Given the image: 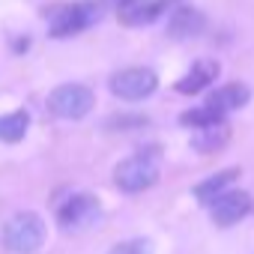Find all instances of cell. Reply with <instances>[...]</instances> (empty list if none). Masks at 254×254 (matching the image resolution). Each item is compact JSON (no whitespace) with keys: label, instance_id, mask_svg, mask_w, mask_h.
Here are the masks:
<instances>
[{"label":"cell","instance_id":"obj_4","mask_svg":"<svg viewBox=\"0 0 254 254\" xmlns=\"http://www.w3.org/2000/svg\"><path fill=\"white\" fill-rule=\"evenodd\" d=\"M96 96L84 84H63L48 96V111L60 120H81L93 111Z\"/></svg>","mask_w":254,"mask_h":254},{"label":"cell","instance_id":"obj_13","mask_svg":"<svg viewBox=\"0 0 254 254\" xmlns=\"http://www.w3.org/2000/svg\"><path fill=\"white\" fill-rule=\"evenodd\" d=\"M239 180V168H230V171H221V174H212L209 180H203L197 189H194V197L200 203H209L212 197H218L221 191H227L233 183Z\"/></svg>","mask_w":254,"mask_h":254},{"label":"cell","instance_id":"obj_17","mask_svg":"<svg viewBox=\"0 0 254 254\" xmlns=\"http://www.w3.org/2000/svg\"><path fill=\"white\" fill-rule=\"evenodd\" d=\"M102 3L120 12V9H126V6H132V3H138V0H102Z\"/></svg>","mask_w":254,"mask_h":254},{"label":"cell","instance_id":"obj_10","mask_svg":"<svg viewBox=\"0 0 254 254\" xmlns=\"http://www.w3.org/2000/svg\"><path fill=\"white\" fill-rule=\"evenodd\" d=\"M206 27V18L203 12L191 9V6H183V9H174L171 12V21H168V33L174 39H191V36H200Z\"/></svg>","mask_w":254,"mask_h":254},{"label":"cell","instance_id":"obj_7","mask_svg":"<svg viewBox=\"0 0 254 254\" xmlns=\"http://www.w3.org/2000/svg\"><path fill=\"white\" fill-rule=\"evenodd\" d=\"M248 209H251V197H248V191H239V189H227L209 200V212L218 227H230V224L242 221L248 215Z\"/></svg>","mask_w":254,"mask_h":254},{"label":"cell","instance_id":"obj_11","mask_svg":"<svg viewBox=\"0 0 254 254\" xmlns=\"http://www.w3.org/2000/svg\"><path fill=\"white\" fill-rule=\"evenodd\" d=\"M227 141H230V126L224 120L200 126V129H194V135H191V147L197 153H218V150H224Z\"/></svg>","mask_w":254,"mask_h":254},{"label":"cell","instance_id":"obj_9","mask_svg":"<svg viewBox=\"0 0 254 254\" xmlns=\"http://www.w3.org/2000/svg\"><path fill=\"white\" fill-rule=\"evenodd\" d=\"M218 63L215 60H197L180 81H177V90L180 93H186V96H194V93H200V90H206L215 78H218Z\"/></svg>","mask_w":254,"mask_h":254},{"label":"cell","instance_id":"obj_14","mask_svg":"<svg viewBox=\"0 0 254 254\" xmlns=\"http://www.w3.org/2000/svg\"><path fill=\"white\" fill-rule=\"evenodd\" d=\"M30 129V117L27 111H12V114H3L0 117V141L6 144H18Z\"/></svg>","mask_w":254,"mask_h":254},{"label":"cell","instance_id":"obj_5","mask_svg":"<svg viewBox=\"0 0 254 254\" xmlns=\"http://www.w3.org/2000/svg\"><path fill=\"white\" fill-rule=\"evenodd\" d=\"M99 215H102V203L93 194H75L60 206L57 221L66 233H84L99 221Z\"/></svg>","mask_w":254,"mask_h":254},{"label":"cell","instance_id":"obj_6","mask_svg":"<svg viewBox=\"0 0 254 254\" xmlns=\"http://www.w3.org/2000/svg\"><path fill=\"white\" fill-rule=\"evenodd\" d=\"M156 87H159L156 72H153V69H141V66L123 69V72H117V75L111 78V93H114L117 99H126V102H141V99L153 96Z\"/></svg>","mask_w":254,"mask_h":254},{"label":"cell","instance_id":"obj_2","mask_svg":"<svg viewBox=\"0 0 254 254\" xmlns=\"http://www.w3.org/2000/svg\"><path fill=\"white\" fill-rule=\"evenodd\" d=\"M45 242V221L36 212H18L3 224V245L12 254H33Z\"/></svg>","mask_w":254,"mask_h":254},{"label":"cell","instance_id":"obj_12","mask_svg":"<svg viewBox=\"0 0 254 254\" xmlns=\"http://www.w3.org/2000/svg\"><path fill=\"white\" fill-rule=\"evenodd\" d=\"M248 99H251L248 87H245V84H239V81H233V84L218 87V90L206 99V105H209V108H215L218 114H230V111H239Z\"/></svg>","mask_w":254,"mask_h":254},{"label":"cell","instance_id":"obj_15","mask_svg":"<svg viewBox=\"0 0 254 254\" xmlns=\"http://www.w3.org/2000/svg\"><path fill=\"white\" fill-rule=\"evenodd\" d=\"M218 120H224V114H218V111L209 108V105L191 108V111H186V114L180 117V123H183V126H191V129H200V126H209V123H218Z\"/></svg>","mask_w":254,"mask_h":254},{"label":"cell","instance_id":"obj_8","mask_svg":"<svg viewBox=\"0 0 254 254\" xmlns=\"http://www.w3.org/2000/svg\"><path fill=\"white\" fill-rule=\"evenodd\" d=\"M177 0H150V3H144V0H138V3L120 9V21L126 27H141V24H150L156 18H162L165 12L174 9Z\"/></svg>","mask_w":254,"mask_h":254},{"label":"cell","instance_id":"obj_1","mask_svg":"<svg viewBox=\"0 0 254 254\" xmlns=\"http://www.w3.org/2000/svg\"><path fill=\"white\" fill-rule=\"evenodd\" d=\"M114 183L126 194L147 191L159 183V156L156 153H135L129 159H123L114 168Z\"/></svg>","mask_w":254,"mask_h":254},{"label":"cell","instance_id":"obj_3","mask_svg":"<svg viewBox=\"0 0 254 254\" xmlns=\"http://www.w3.org/2000/svg\"><path fill=\"white\" fill-rule=\"evenodd\" d=\"M45 18H48L51 36L66 39V36H75V33L87 30L99 18V6L96 3H66V6H57V9L45 12Z\"/></svg>","mask_w":254,"mask_h":254},{"label":"cell","instance_id":"obj_16","mask_svg":"<svg viewBox=\"0 0 254 254\" xmlns=\"http://www.w3.org/2000/svg\"><path fill=\"white\" fill-rule=\"evenodd\" d=\"M108 254H153V245L147 239H129V242L114 245Z\"/></svg>","mask_w":254,"mask_h":254}]
</instances>
